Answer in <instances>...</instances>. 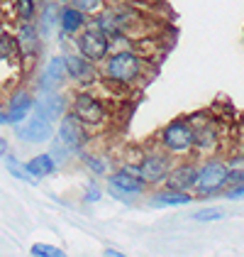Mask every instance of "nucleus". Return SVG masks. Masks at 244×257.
Returning <instances> with one entry per match:
<instances>
[{
    "mask_svg": "<svg viewBox=\"0 0 244 257\" xmlns=\"http://www.w3.org/2000/svg\"><path fill=\"white\" fill-rule=\"evenodd\" d=\"M24 169H27L34 179H40V177L52 174V172L56 169V162H54L52 155H37V157H32L27 164H24Z\"/></svg>",
    "mask_w": 244,
    "mask_h": 257,
    "instance_id": "dca6fc26",
    "label": "nucleus"
},
{
    "mask_svg": "<svg viewBox=\"0 0 244 257\" xmlns=\"http://www.w3.org/2000/svg\"><path fill=\"white\" fill-rule=\"evenodd\" d=\"M15 133L24 142H46V140H52V135H54L52 122L44 120L42 115H34V118H30L27 122H20V127H15Z\"/></svg>",
    "mask_w": 244,
    "mask_h": 257,
    "instance_id": "6e6552de",
    "label": "nucleus"
},
{
    "mask_svg": "<svg viewBox=\"0 0 244 257\" xmlns=\"http://www.w3.org/2000/svg\"><path fill=\"white\" fill-rule=\"evenodd\" d=\"M140 172H142V179L149 181V184H156L162 179H168L171 174V162L166 155H146L140 164Z\"/></svg>",
    "mask_w": 244,
    "mask_h": 257,
    "instance_id": "1a4fd4ad",
    "label": "nucleus"
},
{
    "mask_svg": "<svg viewBox=\"0 0 244 257\" xmlns=\"http://www.w3.org/2000/svg\"><path fill=\"white\" fill-rule=\"evenodd\" d=\"M2 122H10V120H8V115H5V113H0V125H2Z\"/></svg>",
    "mask_w": 244,
    "mask_h": 257,
    "instance_id": "2f4dec72",
    "label": "nucleus"
},
{
    "mask_svg": "<svg viewBox=\"0 0 244 257\" xmlns=\"http://www.w3.org/2000/svg\"><path fill=\"white\" fill-rule=\"evenodd\" d=\"M5 164H8V172H10L12 177H18V179H22V181H27L30 186H37V179L32 177L27 169H20V164H18V159H15V157H8V159H5Z\"/></svg>",
    "mask_w": 244,
    "mask_h": 257,
    "instance_id": "aec40b11",
    "label": "nucleus"
},
{
    "mask_svg": "<svg viewBox=\"0 0 244 257\" xmlns=\"http://www.w3.org/2000/svg\"><path fill=\"white\" fill-rule=\"evenodd\" d=\"M78 49L86 59L90 61H98L108 54L110 49V40L102 30H86L81 37H78Z\"/></svg>",
    "mask_w": 244,
    "mask_h": 257,
    "instance_id": "20e7f679",
    "label": "nucleus"
},
{
    "mask_svg": "<svg viewBox=\"0 0 244 257\" xmlns=\"http://www.w3.org/2000/svg\"><path fill=\"white\" fill-rule=\"evenodd\" d=\"M20 40H22V52L27 49V52H34L37 49V40H40V30H34L32 25H22L20 30Z\"/></svg>",
    "mask_w": 244,
    "mask_h": 257,
    "instance_id": "6ab92c4d",
    "label": "nucleus"
},
{
    "mask_svg": "<svg viewBox=\"0 0 244 257\" xmlns=\"http://www.w3.org/2000/svg\"><path fill=\"white\" fill-rule=\"evenodd\" d=\"M74 115L78 120H83L86 125H98L105 118V108H102L100 100H96L88 93H81L74 100Z\"/></svg>",
    "mask_w": 244,
    "mask_h": 257,
    "instance_id": "0eeeda50",
    "label": "nucleus"
},
{
    "mask_svg": "<svg viewBox=\"0 0 244 257\" xmlns=\"http://www.w3.org/2000/svg\"><path fill=\"white\" fill-rule=\"evenodd\" d=\"M66 110V98L56 91H42L40 98L34 100V115H42L44 120H56Z\"/></svg>",
    "mask_w": 244,
    "mask_h": 257,
    "instance_id": "423d86ee",
    "label": "nucleus"
},
{
    "mask_svg": "<svg viewBox=\"0 0 244 257\" xmlns=\"http://www.w3.org/2000/svg\"><path fill=\"white\" fill-rule=\"evenodd\" d=\"M88 201H98V198H100V191H98V189H96V186H90V189H88Z\"/></svg>",
    "mask_w": 244,
    "mask_h": 257,
    "instance_id": "c756f323",
    "label": "nucleus"
},
{
    "mask_svg": "<svg viewBox=\"0 0 244 257\" xmlns=\"http://www.w3.org/2000/svg\"><path fill=\"white\" fill-rule=\"evenodd\" d=\"M190 196L186 194V191H164V194H156V196L152 198V203L154 206H183V203H188Z\"/></svg>",
    "mask_w": 244,
    "mask_h": 257,
    "instance_id": "a211bd4d",
    "label": "nucleus"
},
{
    "mask_svg": "<svg viewBox=\"0 0 244 257\" xmlns=\"http://www.w3.org/2000/svg\"><path fill=\"white\" fill-rule=\"evenodd\" d=\"M32 255L34 257H66L64 255V250L54 247V245H42V242L32 247Z\"/></svg>",
    "mask_w": 244,
    "mask_h": 257,
    "instance_id": "4be33fe9",
    "label": "nucleus"
},
{
    "mask_svg": "<svg viewBox=\"0 0 244 257\" xmlns=\"http://www.w3.org/2000/svg\"><path fill=\"white\" fill-rule=\"evenodd\" d=\"M198 174H200V169L196 164H181V167L171 169V174H168V189H174V191L196 189Z\"/></svg>",
    "mask_w": 244,
    "mask_h": 257,
    "instance_id": "9d476101",
    "label": "nucleus"
},
{
    "mask_svg": "<svg viewBox=\"0 0 244 257\" xmlns=\"http://www.w3.org/2000/svg\"><path fill=\"white\" fill-rule=\"evenodd\" d=\"M86 13H81L78 8H74V5H64L61 8V20H59V27L64 35H76V32H81L83 30V18Z\"/></svg>",
    "mask_w": 244,
    "mask_h": 257,
    "instance_id": "4468645a",
    "label": "nucleus"
},
{
    "mask_svg": "<svg viewBox=\"0 0 244 257\" xmlns=\"http://www.w3.org/2000/svg\"><path fill=\"white\" fill-rule=\"evenodd\" d=\"M59 20H61V8H56V5H46L44 13H42V18H40V35L42 37H49V35L54 32V27H56Z\"/></svg>",
    "mask_w": 244,
    "mask_h": 257,
    "instance_id": "f3484780",
    "label": "nucleus"
},
{
    "mask_svg": "<svg viewBox=\"0 0 244 257\" xmlns=\"http://www.w3.org/2000/svg\"><path fill=\"white\" fill-rule=\"evenodd\" d=\"M105 257H127V255H122L118 250H110V247H108V250H105Z\"/></svg>",
    "mask_w": 244,
    "mask_h": 257,
    "instance_id": "7c9ffc66",
    "label": "nucleus"
},
{
    "mask_svg": "<svg viewBox=\"0 0 244 257\" xmlns=\"http://www.w3.org/2000/svg\"><path fill=\"white\" fill-rule=\"evenodd\" d=\"M30 110H34V100H32V96H30L27 91H18V93L10 98L8 120L15 122V125H20V122H24V118H27Z\"/></svg>",
    "mask_w": 244,
    "mask_h": 257,
    "instance_id": "ddd939ff",
    "label": "nucleus"
},
{
    "mask_svg": "<svg viewBox=\"0 0 244 257\" xmlns=\"http://www.w3.org/2000/svg\"><path fill=\"white\" fill-rule=\"evenodd\" d=\"M110 186H112L115 191H122V194H140L144 189V179L124 167V169L115 172V174L110 177Z\"/></svg>",
    "mask_w": 244,
    "mask_h": 257,
    "instance_id": "f8f14e48",
    "label": "nucleus"
},
{
    "mask_svg": "<svg viewBox=\"0 0 244 257\" xmlns=\"http://www.w3.org/2000/svg\"><path fill=\"white\" fill-rule=\"evenodd\" d=\"M68 71H66V59L64 57H52L49 64H46V69H44V74H42V91H54V88H59L61 83H64V76H66Z\"/></svg>",
    "mask_w": 244,
    "mask_h": 257,
    "instance_id": "9b49d317",
    "label": "nucleus"
},
{
    "mask_svg": "<svg viewBox=\"0 0 244 257\" xmlns=\"http://www.w3.org/2000/svg\"><path fill=\"white\" fill-rule=\"evenodd\" d=\"M196 220H220L224 218V211L220 208H203V211H198V213H193Z\"/></svg>",
    "mask_w": 244,
    "mask_h": 257,
    "instance_id": "393cba45",
    "label": "nucleus"
},
{
    "mask_svg": "<svg viewBox=\"0 0 244 257\" xmlns=\"http://www.w3.org/2000/svg\"><path fill=\"white\" fill-rule=\"evenodd\" d=\"M71 3L81 13H100V10H105L102 8V0H71Z\"/></svg>",
    "mask_w": 244,
    "mask_h": 257,
    "instance_id": "5701e85b",
    "label": "nucleus"
},
{
    "mask_svg": "<svg viewBox=\"0 0 244 257\" xmlns=\"http://www.w3.org/2000/svg\"><path fill=\"white\" fill-rule=\"evenodd\" d=\"M142 71V61L137 59L132 52H118L112 54L108 64H105V76L118 83H130L140 76Z\"/></svg>",
    "mask_w": 244,
    "mask_h": 257,
    "instance_id": "7ed1b4c3",
    "label": "nucleus"
},
{
    "mask_svg": "<svg viewBox=\"0 0 244 257\" xmlns=\"http://www.w3.org/2000/svg\"><path fill=\"white\" fill-rule=\"evenodd\" d=\"M18 3V13L22 20H30L34 15V0H15Z\"/></svg>",
    "mask_w": 244,
    "mask_h": 257,
    "instance_id": "a878e982",
    "label": "nucleus"
},
{
    "mask_svg": "<svg viewBox=\"0 0 244 257\" xmlns=\"http://www.w3.org/2000/svg\"><path fill=\"white\" fill-rule=\"evenodd\" d=\"M66 59V71H68V76L71 79H78V81H90L93 79V64L90 59H86V57H64Z\"/></svg>",
    "mask_w": 244,
    "mask_h": 257,
    "instance_id": "2eb2a0df",
    "label": "nucleus"
},
{
    "mask_svg": "<svg viewBox=\"0 0 244 257\" xmlns=\"http://www.w3.org/2000/svg\"><path fill=\"white\" fill-rule=\"evenodd\" d=\"M162 142L168 152H188L190 147H196V127L188 120H174L164 127Z\"/></svg>",
    "mask_w": 244,
    "mask_h": 257,
    "instance_id": "f257e3e1",
    "label": "nucleus"
},
{
    "mask_svg": "<svg viewBox=\"0 0 244 257\" xmlns=\"http://www.w3.org/2000/svg\"><path fill=\"white\" fill-rule=\"evenodd\" d=\"M83 159H86V162L90 164V169H93L96 174H105V172H108V164H105L102 159H98V157H88V155H86Z\"/></svg>",
    "mask_w": 244,
    "mask_h": 257,
    "instance_id": "bb28decb",
    "label": "nucleus"
},
{
    "mask_svg": "<svg viewBox=\"0 0 244 257\" xmlns=\"http://www.w3.org/2000/svg\"><path fill=\"white\" fill-rule=\"evenodd\" d=\"M227 198H244V184H240L237 189H232V191H227Z\"/></svg>",
    "mask_w": 244,
    "mask_h": 257,
    "instance_id": "cd10ccee",
    "label": "nucleus"
},
{
    "mask_svg": "<svg viewBox=\"0 0 244 257\" xmlns=\"http://www.w3.org/2000/svg\"><path fill=\"white\" fill-rule=\"evenodd\" d=\"M52 157H54V162H64V159H66V150H64V147H56V150L52 152Z\"/></svg>",
    "mask_w": 244,
    "mask_h": 257,
    "instance_id": "c85d7f7f",
    "label": "nucleus"
},
{
    "mask_svg": "<svg viewBox=\"0 0 244 257\" xmlns=\"http://www.w3.org/2000/svg\"><path fill=\"white\" fill-rule=\"evenodd\" d=\"M212 145H215V127L205 125L200 130H196V147L208 150V147H212Z\"/></svg>",
    "mask_w": 244,
    "mask_h": 257,
    "instance_id": "412c9836",
    "label": "nucleus"
},
{
    "mask_svg": "<svg viewBox=\"0 0 244 257\" xmlns=\"http://www.w3.org/2000/svg\"><path fill=\"white\" fill-rule=\"evenodd\" d=\"M227 174H230V167L224 162H205L200 167V174H198V181H196V191L198 196H212L218 194L222 186H227Z\"/></svg>",
    "mask_w": 244,
    "mask_h": 257,
    "instance_id": "f03ea898",
    "label": "nucleus"
},
{
    "mask_svg": "<svg viewBox=\"0 0 244 257\" xmlns=\"http://www.w3.org/2000/svg\"><path fill=\"white\" fill-rule=\"evenodd\" d=\"M83 125H86V122L78 120L76 115H66L59 125L61 145L68 147V150H74V152H78L83 147V142H86V127H83Z\"/></svg>",
    "mask_w": 244,
    "mask_h": 257,
    "instance_id": "39448f33",
    "label": "nucleus"
},
{
    "mask_svg": "<svg viewBox=\"0 0 244 257\" xmlns=\"http://www.w3.org/2000/svg\"><path fill=\"white\" fill-rule=\"evenodd\" d=\"M15 49H18V42L12 40L10 35H5V32H2V35H0V59L10 57Z\"/></svg>",
    "mask_w": 244,
    "mask_h": 257,
    "instance_id": "b1692460",
    "label": "nucleus"
}]
</instances>
